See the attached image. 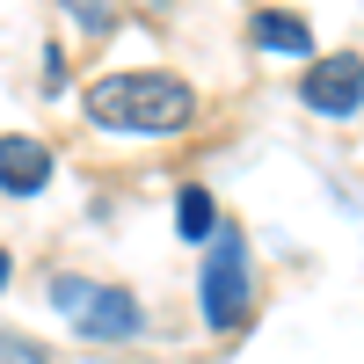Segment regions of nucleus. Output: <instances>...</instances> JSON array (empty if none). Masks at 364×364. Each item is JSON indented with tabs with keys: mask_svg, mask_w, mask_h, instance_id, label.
<instances>
[{
	"mask_svg": "<svg viewBox=\"0 0 364 364\" xmlns=\"http://www.w3.org/2000/svg\"><path fill=\"white\" fill-rule=\"evenodd\" d=\"M248 37H255L262 51H284V58H306V51H314L306 15H284V8H255V15H248Z\"/></svg>",
	"mask_w": 364,
	"mask_h": 364,
	"instance_id": "423d86ee",
	"label": "nucleus"
},
{
	"mask_svg": "<svg viewBox=\"0 0 364 364\" xmlns=\"http://www.w3.org/2000/svg\"><path fill=\"white\" fill-rule=\"evenodd\" d=\"M51 306L66 314L87 343H132L139 321H146L124 284H87V277H51Z\"/></svg>",
	"mask_w": 364,
	"mask_h": 364,
	"instance_id": "f03ea898",
	"label": "nucleus"
},
{
	"mask_svg": "<svg viewBox=\"0 0 364 364\" xmlns=\"http://www.w3.org/2000/svg\"><path fill=\"white\" fill-rule=\"evenodd\" d=\"M87 117H95L102 132L161 139V132H182L197 117V95H190V80L139 66V73H102L95 87H87Z\"/></svg>",
	"mask_w": 364,
	"mask_h": 364,
	"instance_id": "f257e3e1",
	"label": "nucleus"
},
{
	"mask_svg": "<svg viewBox=\"0 0 364 364\" xmlns=\"http://www.w3.org/2000/svg\"><path fill=\"white\" fill-rule=\"evenodd\" d=\"M175 219H182V240H211V226H219V211H211V197H204L197 182H190V190L175 197Z\"/></svg>",
	"mask_w": 364,
	"mask_h": 364,
	"instance_id": "0eeeda50",
	"label": "nucleus"
},
{
	"mask_svg": "<svg viewBox=\"0 0 364 364\" xmlns=\"http://www.w3.org/2000/svg\"><path fill=\"white\" fill-rule=\"evenodd\" d=\"M0 364H51V350L37 336H8V328H0Z\"/></svg>",
	"mask_w": 364,
	"mask_h": 364,
	"instance_id": "6e6552de",
	"label": "nucleus"
},
{
	"mask_svg": "<svg viewBox=\"0 0 364 364\" xmlns=\"http://www.w3.org/2000/svg\"><path fill=\"white\" fill-rule=\"evenodd\" d=\"M299 102L321 109V117H350V109H364V58H357V51L314 58V66L299 73Z\"/></svg>",
	"mask_w": 364,
	"mask_h": 364,
	"instance_id": "20e7f679",
	"label": "nucleus"
},
{
	"mask_svg": "<svg viewBox=\"0 0 364 364\" xmlns=\"http://www.w3.org/2000/svg\"><path fill=\"white\" fill-rule=\"evenodd\" d=\"M8 277H15V262H8V248H0V291H8Z\"/></svg>",
	"mask_w": 364,
	"mask_h": 364,
	"instance_id": "9d476101",
	"label": "nucleus"
},
{
	"mask_svg": "<svg viewBox=\"0 0 364 364\" xmlns=\"http://www.w3.org/2000/svg\"><path fill=\"white\" fill-rule=\"evenodd\" d=\"M73 22H80V29H109L117 15H109V8H95V0H80V8H73Z\"/></svg>",
	"mask_w": 364,
	"mask_h": 364,
	"instance_id": "1a4fd4ad",
	"label": "nucleus"
},
{
	"mask_svg": "<svg viewBox=\"0 0 364 364\" xmlns=\"http://www.w3.org/2000/svg\"><path fill=\"white\" fill-rule=\"evenodd\" d=\"M248 291H255V277H248V248L240 240H219L211 248V262H204V284H197V299H204V328H240L248 321Z\"/></svg>",
	"mask_w": 364,
	"mask_h": 364,
	"instance_id": "7ed1b4c3",
	"label": "nucleus"
},
{
	"mask_svg": "<svg viewBox=\"0 0 364 364\" xmlns=\"http://www.w3.org/2000/svg\"><path fill=\"white\" fill-rule=\"evenodd\" d=\"M51 182V154L37 139H0V190L8 197H37Z\"/></svg>",
	"mask_w": 364,
	"mask_h": 364,
	"instance_id": "39448f33",
	"label": "nucleus"
}]
</instances>
